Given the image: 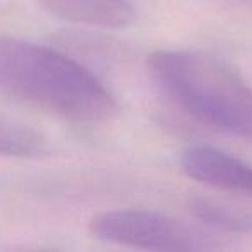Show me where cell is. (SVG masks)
<instances>
[{"mask_svg":"<svg viewBox=\"0 0 252 252\" xmlns=\"http://www.w3.org/2000/svg\"><path fill=\"white\" fill-rule=\"evenodd\" d=\"M0 92L61 118L104 123L118 102L104 81L67 54L0 36Z\"/></svg>","mask_w":252,"mask_h":252,"instance_id":"cell-1","label":"cell"},{"mask_svg":"<svg viewBox=\"0 0 252 252\" xmlns=\"http://www.w3.org/2000/svg\"><path fill=\"white\" fill-rule=\"evenodd\" d=\"M147 69L189 116L252 144V87L228 63L200 50L159 49L147 56Z\"/></svg>","mask_w":252,"mask_h":252,"instance_id":"cell-2","label":"cell"},{"mask_svg":"<svg viewBox=\"0 0 252 252\" xmlns=\"http://www.w3.org/2000/svg\"><path fill=\"white\" fill-rule=\"evenodd\" d=\"M88 231L97 240L125 247L162 252H189L211 247L207 238L180 220L151 209H112L88 221Z\"/></svg>","mask_w":252,"mask_h":252,"instance_id":"cell-3","label":"cell"},{"mask_svg":"<svg viewBox=\"0 0 252 252\" xmlns=\"http://www.w3.org/2000/svg\"><path fill=\"white\" fill-rule=\"evenodd\" d=\"M187 176L223 192L252 197V166L211 145H190L180 154Z\"/></svg>","mask_w":252,"mask_h":252,"instance_id":"cell-4","label":"cell"},{"mask_svg":"<svg viewBox=\"0 0 252 252\" xmlns=\"http://www.w3.org/2000/svg\"><path fill=\"white\" fill-rule=\"evenodd\" d=\"M49 14L74 25L123 30L138 18L133 0H35Z\"/></svg>","mask_w":252,"mask_h":252,"instance_id":"cell-5","label":"cell"},{"mask_svg":"<svg viewBox=\"0 0 252 252\" xmlns=\"http://www.w3.org/2000/svg\"><path fill=\"white\" fill-rule=\"evenodd\" d=\"M47 152V142L32 126L14 119L0 118V156L4 158H40Z\"/></svg>","mask_w":252,"mask_h":252,"instance_id":"cell-6","label":"cell"},{"mask_svg":"<svg viewBox=\"0 0 252 252\" xmlns=\"http://www.w3.org/2000/svg\"><path fill=\"white\" fill-rule=\"evenodd\" d=\"M190 211L200 221L209 223L211 226L238 231V233H252V214L247 211L231 209L206 199H193L190 202Z\"/></svg>","mask_w":252,"mask_h":252,"instance_id":"cell-7","label":"cell"}]
</instances>
